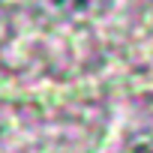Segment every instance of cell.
Listing matches in <instances>:
<instances>
[{"instance_id":"1","label":"cell","mask_w":153,"mask_h":153,"mask_svg":"<svg viewBox=\"0 0 153 153\" xmlns=\"http://www.w3.org/2000/svg\"><path fill=\"white\" fill-rule=\"evenodd\" d=\"M54 6H66V9H78V6H87L90 0H51Z\"/></svg>"},{"instance_id":"2","label":"cell","mask_w":153,"mask_h":153,"mask_svg":"<svg viewBox=\"0 0 153 153\" xmlns=\"http://www.w3.org/2000/svg\"><path fill=\"white\" fill-rule=\"evenodd\" d=\"M135 153H153V141H147V144H141Z\"/></svg>"}]
</instances>
